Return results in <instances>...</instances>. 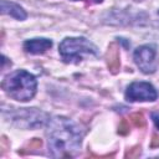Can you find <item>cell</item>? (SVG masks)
Instances as JSON below:
<instances>
[{
  "instance_id": "cell-1",
  "label": "cell",
  "mask_w": 159,
  "mask_h": 159,
  "mask_svg": "<svg viewBox=\"0 0 159 159\" xmlns=\"http://www.w3.org/2000/svg\"><path fill=\"white\" fill-rule=\"evenodd\" d=\"M48 149L56 158L72 157L81 147L83 132L72 120L65 117H53L46 130Z\"/></svg>"
},
{
  "instance_id": "cell-2",
  "label": "cell",
  "mask_w": 159,
  "mask_h": 159,
  "mask_svg": "<svg viewBox=\"0 0 159 159\" xmlns=\"http://www.w3.org/2000/svg\"><path fill=\"white\" fill-rule=\"evenodd\" d=\"M1 87L9 97L20 102H27L35 96L37 82L34 75L19 70L6 76L1 82Z\"/></svg>"
},
{
  "instance_id": "cell-3",
  "label": "cell",
  "mask_w": 159,
  "mask_h": 159,
  "mask_svg": "<svg viewBox=\"0 0 159 159\" xmlns=\"http://www.w3.org/2000/svg\"><path fill=\"white\" fill-rule=\"evenodd\" d=\"M65 62H78L86 55L98 56V48L84 37H66L58 46Z\"/></svg>"
},
{
  "instance_id": "cell-4",
  "label": "cell",
  "mask_w": 159,
  "mask_h": 159,
  "mask_svg": "<svg viewBox=\"0 0 159 159\" xmlns=\"http://www.w3.org/2000/svg\"><path fill=\"white\" fill-rule=\"evenodd\" d=\"M134 62L143 73H153L157 70V50L154 46L143 45L134 51Z\"/></svg>"
},
{
  "instance_id": "cell-5",
  "label": "cell",
  "mask_w": 159,
  "mask_h": 159,
  "mask_svg": "<svg viewBox=\"0 0 159 159\" xmlns=\"http://www.w3.org/2000/svg\"><path fill=\"white\" fill-rule=\"evenodd\" d=\"M158 93L148 82H133L127 87L125 98L128 101H155Z\"/></svg>"
},
{
  "instance_id": "cell-6",
  "label": "cell",
  "mask_w": 159,
  "mask_h": 159,
  "mask_svg": "<svg viewBox=\"0 0 159 159\" xmlns=\"http://www.w3.org/2000/svg\"><path fill=\"white\" fill-rule=\"evenodd\" d=\"M14 119L19 123V125H22V122H26L25 127L32 128L42 125L47 119V114L41 111H37L36 108H20V111L15 113Z\"/></svg>"
},
{
  "instance_id": "cell-7",
  "label": "cell",
  "mask_w": 159,
  "mask_h": 159,
  "mask_svg": "<svg viewBox=\"0 0 159 159\" xmlns=\"http://www.w3.org/2000/svg\"><path fill=\"white\" fill-rule=\"evenodd\" d=\"M52 46V41L48 39H31L24 42V50L32 55L43 53Z\"/></svg>"
},
{
  "instance_id": "cell-8",
  "label": "cell",
  "mask_w": 159,
  "mask_h": 159,
  "mask_svg": "<svg viewBox=\"0 0 159 159\" xmlns=\"http://www.w3.org/2000/svg\"><path fill=\"white\" fill-rule=\"evenodd\" d=\"M106 62L112 73H117L120 67V58H119V48L116 42H112L108 46L106 53Z\"/></svg>"
},
{
  "instance_id": "cell-9",
  "label": "cell",
  "mask_w": 159,
  "mask_h": 159,
  "mask_svg": "<svg viewBox=\"0 0 159 159\" xmlns=\"http://www.w3.org/2000/svg\"><path fill=\"white\" fill-rule=\"evenodd\" d=\"M0 6H1V12L2 14H7V15H10V16L17 19V20H25L26 19L25 10L15 2H9L6 0H1Z\"/></svg>"
},
{
  "instance_id": "cell-10",
  "label": "cell",
  "mask_w": 159,
  "mask_h": 159,
  "mask_svg": "<svg viewBox=\"0 0 159 159\" xmlns=\"http://www.w3.org/2000/svg\"><path fill=\"white\" fill-rule=\"evenodd\" d=\"M129 120H130L137 128H143V127L145 125V119H144V116H143L142 113H133V114H130Z\"/></svg>"
},
{
  "instance_id": "cell-11",
  "label": "cell",
  "mask_w": 159,
  "mask_h": 159,
  "mask_svg": "<svg viewBox=\"0 0 159 159\" xmlns=\"http://www.w3.org/2000/svg\"><path fill=\"white\" fill-rule=\"evenodd\" d=\"M42 147V140L39 138H34L29 142L27 144V150H35V149H40Z\"/></svg>"
},
{
  "instance_id": "cell-12",
  "label": "cell",
  "mask_w": 159,
  "mask_h": 159,
  "mask_svg": "<svg viewBox=\"0 0 159 159\" xmlns=\"http://www.w3.org/2000/svg\"><path fill=\"white\" fill-rule=\"evenodd\" d=\"M129 132V124L125 119H122V122L119 123V127H118V133L119 134H127Z\"/></svg>"
},
{
  "instance_id": "cell-13",
  "label": "cell",
  "mask_w": 159,
  "mask_h": 159,
  "mask_svg": "<svg viewBox=\"0 0 159 159\" xmlns=\"http://www.w3.org/2000/svg\"><path fill=\"white\" fill-rule=\"evenodd\" d=\"M139 154H140V147L137 145L125 153V158H137V157H139Z\"/></svg>"
},
{
  "instance_id": "cell-14",
  "label": "cell",
  "mask_w": 159,
  "mask_h": 159,
  "mask_svg": "<svg viewBox=\"0 0 159 159\" xmlns=\"http://www.w3.org/2000/svg\"><path fill=\"white\" fill-rule=\"evenodd\" d=\"M150 147L152 148H159V135L158 134H153L152 140H150Z\"/></svg>"
},
{
  "instance_id": "cell-15",
  "label": "cell",
  "mask_w": 159,
  "mask_h": 159,
  "mask_svg": "<svg viewBox=\"0 0 159 159\" xmlns=\"http://www.w3.org/2000/svg\"><path fill=\"white\" fill-rule=\"evenodd\" d=\"M6 148H7V144H6V137L5 135H2L1 137V154H4V152L6 150Z\"/></svg>"
},
{
  "instance_id": "cell-16",
  "label": "cell",
  "mask_w": 159,
  "mask_h": 159,
  "mask_svg": "<svg viewBox=\"0 0 159 159\" xmlns=\"http://www.w3.org/2000/svg\"><path fill=\"white\" fill-rule=\"evenodd\" d=\"M153 122H154L155 127L159 129V114H153Z\"/></svg>"
},
{
  "instance_id": "cell-17",
  "label": "cell",
  "mask_w": 159,
  "mask_h": 159,
  "mask_svg": "<svg viewBox=\"0 0 159 159\" xmlns=\"http://www.w3.org/2000/svg\"><path fill=\"white\" fill-rule=\"evenodd\" d=\"M87 2L89 4H98V2H102V0H86Z\"/></svg>"
},
{
  "instance_id": "cell-18",
  "label": "cell",
  "mask_w": 159,
  "mask_h": 159,
  "mask_svg": "<svg viewBox=\"0 0 159 159\" xmlns=\"http://www.w3.org/2000/svg\"><path fill=\"white\" fill-rule=\"evenodd\" d=\"M158 15H159V11H158Z\"/></svg>"
}]
</instances>
